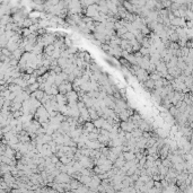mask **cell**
<instances>
[{"mask_svg": "<svg viewBox=\"0 0 193 193\" xmlns=\"http://www.w3.org/2000/svg\"><path fill=\"white\" fill-rule=\"evenodd\" d=\"M123 158H124V160H131V159H135V155L133 151H124L123 153Z\"/></svg>", "mask_w": 193, "mask_h": 193, "instance_id": "17", "label": "cell"}, {"mask_svg": "<svg viewBox=\"0 0 193 193\" xmlns=\"http://www.w3.org/2000/svg\"><path fill=\"white\" fill-rule=\"evenodd\" d=\"M120 38L123 40H127V41H129V42H131V41H133V40L135 39L133 33H131V32H125V33H124L123 35H121Z\"/></svg>", "mask_w": 193, "mask_h": 193, "instance_id": "15", "label": "cell"}, {"mask_svg": "<svg viewBox=\"0 0 193 193\" xmlns=\"http://www.w3.org/2000/svg\"><path fill=\"white\" fill-rule=\"evenodd\" d=\"M43 96H44V90H41V89H36L35 92L32 93V97H35L38 101H41Z\"/></svg>", "mask_w": 193, "mask_h": 193, "instance_id": "16", "label": "cell"}, {"mask_svg": "<svg viewBox=\"0 0 193 193\" xmlns=\"http://www.w3.org/2000/svg\"><path fill=\"white\" fill-rule=\"evenodd\" d=\"M39 87H40V84L38 82V81H35L34 84H31V85H28V92L29 93H33V92H35L36 89H39Z\"/></svg>", "mask_w": 193, "mask_h": 193, "instance_id": "18", "label": "cell"}, {"mask_svg": "<svg viewBox=\"0 0 193 193\" xmlns=\"http://www.w3.org/2000/svg\"><path fill=\"white\" fill-rule=\"evenodd\" d=\"M97 137H98L97 132H89V133H87L88 140H97Z\"/></svg>", "mask_w": 193, "mask_h": 193, "instance_id": "23", "label": "cell"}, {"mask_svg": "<svg viewBox=\"0 0 193 193\" xmlns=\"http://www.w3.org/2000/svg\"><path fill=\"white\" fill-rule=\"evenodd\" d=\"M66 97H67V101L68 102H77L79 96H78V94L72 89V90H69V92H67L66 94Z\"/></svg>", "mask_w": 193, "mask_h": 193, "instance_id": "9", "label": "cell"}, {"mask_svg": "<svg viewBox=\"0 0 193 193\" xmlns=\"http://www.w3.org/2000/svg\"><path fill=\"white\" fill-rule=\"evenodd\" d=\"M63 81H64V80L61 78V76H60L59 74H57V75H56V77H54V82H53V84H54V85H57V86H59V85H60V84H62Z\"/></svg>", "mask_w": 193, "mask_h": 193, "instance_id": "21", "label": "cell"}, {"mask_svg": "<svg viewBox=\"0 0 193 193\" xmlns=\"http://www.w3.org/2000/svg\"><path fill=\"white\" fill-rule=\"evenodd\" d=\"M139 52H140L142 56L149 54V48H146V46H140V49H139Z\"/></svg>", "mask_w": 193, "mask_h": 193, "instance_id": "22", "label": "cell"}, {"mask_svg": "<svg viewBox=\"0 0 193 193\" xmlns=\"http://www.w3.org/2000/svg\"><path fill=\"white\" fill-rule=\"evenodd\" d=\"M80 184H81V183H80L78 180H76V178H72V177H71V180L69 181V185H70V192H71V191H74L75 189H77Z\"/></svg>", "mask_w": 193, "mask_h": 193, "instance_id": "12", "label": "cell"}, {"mask_svg": "<svg viewBox=\"0 0 193 193\" xmlns=\"http://www.w3.org/2000/svg\"><path fill=\"white\" fill-rule=\"evenodd\" d=\"M88 109V113H89V116H90V120L92 121H94V120H96V119H98L99 116H98V114H97L96 110L93 107V106H90V107H87Z\"/></svg>", "mask_w": 193, "mask_h": 193, "instance_id": "13", "label": "cell"}, {"mask_svg": "<svg viewBox=\"0 0 193 193\" xmlns=\"http://www.w3.org/2000/svg\"><path fill=\"white\" fill-rule=\"evenodd\" d=\"M56 101L58 102L59 106H60V105H66V104L68 103L66 95H64V94H61V93H58V94L56 95Z\"/></svg>", "mask_w": 193, "mask_h": 193, "instance_id": "10", "label": "cell"}, {"mask_svg": "<svg viewBox=\"0 0 193 193\" xmlns=\"http://www.w3.org/2000/svg\"><path fill=\"white\" fill-rule=\"evenodd\" d=\"M104 145H102L101 142H98L97 140H87L86 141V147L90 148V149H99L101 147H103Z\"/></svg>", "mask_w": 193, "mask_h": 193, "instance_id": "8", "label": "cell"}, {"mask_svg": "<svg viewBox=\"0 0 193 193\" xmlns=\"http://www.w3.org/2000/svg\"><path fill=\"white\" fill-rule=\"evenodd\" d=\"M54 51V45L53 44H48V45H44V49H43V53L46 54V56H52Z\"/></svg>", "mask_w": 193, "mask_h": 193, "instance_id": "11", "label": "cell"}, {"mask_svg": "<svg viewBox=\"0 0 193 193\" xmlns=\"http://www.w3.org/2000/svg\"><path fill=\"white\" fill-rule=\"evenodd\" d=\"M185 23H186V19L184 17H174L171 20V25H173L175 27H185Z\"/></svg>", "mask_w": 193, "mask_h": 193, "instance_id": "6", "label": "cell"}, {"mask_svg": "<svg viewBox=\"0 0 193 193\" xmlns=\"http://www.w3.org/2000/svg\"><path fill=\"white\" fill-rule=\"evenodd\" d=\"M75 78H76V76L74 75V72H70V74H68V77H67V80H68L69 82H72V81L75 80Z\"/></svg>", "mask_w": 193, "mask_h": 193, "instance_id": "24", "label": "cell"}, {"mask_svg": "<svg viewBox=\"0 0 193 193\" xmlns=\"http://www.w3.org/2000/svg\"><path fill=\"white\" fill-rule=\"evenodd\" d=\"M96 190H97V192H102V193H104L105 192V188L102 185V184H99L98 186L96 188Z\"/></svg>", "mask_w": 193, "mask_h": 193, "instance_id": "25", "label": "cell"}, {"mask_svg": "<svg viewBox=\"0 0 193 193\" xmlns=\"http://www.w3.org/2000/svg\"><path fill=\"white\" fill-rule=\"evenodd\" d=\"M137 127L135 125V123L131 120H127V121H120V129L125 131V132H131L133 129H135Z\"/></svg>", "mask_w": 193, "mask_h": 193, "instance_id": "3", "label": "cell"}, {"mask_svg": "<svg viewBox=\"0 0 193 193\" xmlns=\"http://www.w3.org/2000/svg\"><path fill=\"white\" fill-rule=\"evenodd\" d=\"M156 71H158V72L162 74V78L167 74V67H166V63H165L163 60H160V61L156 64Z\"/></svg>", "mask_w": 193, "mask_h": 193, "instance_id": "7", "label": "cell"}, {"mask_svg": "<svg viewBox=\"0 0 193 193\" xmlns=\"http://www.w3.org/2000/svg\"><path fill=\"white\" fill-rule=\"evenodd\" d=\"M104 121H105V119H104V117H102V116H99L98 119L94 120V121H92V122H93V124H94V127H95V128L101 129V128H102V125H103V123H104Z\"/></svg>", "mask_w": 193, "mask_h": 193, "instance_id": "14", "label": "cell"}, {"mask_svg": "<svg viewBox=\"0 0 193 193\" xmlns=\"http://www.w3.org/2000/svg\"><path fill=\"white\" fill-rule=\"evenodd\" d=\"M78 162H79V164L81 165V167H85V168H89V170H92V168L95 166L94 160H93L90 157H88V156H84V155H81V156L79 157Z\"/></svg>", "mask_w": 193, "mask_h": 193, "instance_id": "1", "label": "cell"}, {"mask_svg": "<svg viewBox=\"0 0 193 193\" xmlns=\"http://www.w3.org/2000/svg\"><path fill=\"white\" fill-rule=\"evenodd\" d=\"M59 160H60L62 164H64V165H66V164H68V163H69L71 159H70V158H69L67 155H62L61 157H59Z\"/></svg>", "mask_w": 193, "mask_h": 193, "instance_id": "20", "label": "cell"}, {"mask_svg": "<svg viewBox=\"0 0 193 193\" xmlns=\"http://www.w3.org/2000/svg\"><path fill=\"white\" fill-rule=\"evenodd\" d=\"M85 14L87 17H90L93 18L94 16H96L99 14V10H98V5L97 3H93L90 6H88L86 9H85Z\"/></svg>", "mask_w": 193, "mask_h": 193, "instance_id": "4", "label": "cell"}, {"mask_svg": "<svg viewBox=\"0 0 193 193\" xmlns=\"http://www.w3.org/2000/svg\"><path fill=\"white\" fill-rule=\"evenodd\" d=\"M98 1H99V0H94V2H95V3H97Z\"/></svg>", "mask_w": 193, "mask_h": 193, "instance_id": "27", "label": "cell"}, {"mask_svg": "<svg viewBox=\"0 0 193 193\" xmlns=\"http://www.w3.org/2000/svg\"><path fill=\"white\" fill-rule=\"evenodd\" d=\"M135 79L139 81V82H143V81H146L147 79H149V74H148V71L146 70V69H142V68H139L137 71L135 72Z\"/></svg>", "mask_w": 193, "mask_h": 193, "instance_id": "2", "label": "cell"}, {"mask_svg": "<svg viewBox=\"0 0 193 193\" xmlns=\"http://www.w3.org/2000/svg\"><path fill=\"white\" fill-rule=\"evenodd\" d=\"M142 130H140L139 128H135V129H133L132 131H131V135H132V137H135V138H139V137H141L142 135Z\"/></svg>", "mask_w": 193, "mask_h": 193, "instance_id": "19", "label": "cell"}, {"mask_svg": "<svg viewBox=\"0 0 193 193\" xmlns=\"http://www.w3.org/2000/svg\"><path fill=\"white\" fill-rule=\"evenodd\" d=\"M70 180H71V176H70L69 174L66 173V172H60V173L54 177L53 182H56V183H68Z\"/></svg>", "mask_w": 193, "mask_h": 193, "instance_id": "5", "label": "cell"}, {"mask_svg": "<svg viewBox=\"0 0 193 193\" xmlns=\"http://www.w3.org/2000/svg\"><path fill=\"white\" fill-rule=\"evenodd\" d=\"M54 71H56V74H60L61 71H62V69H61V67H59V66H57L54 69H53Z\"/></svg>", "mask_w": 193, "mask_h": 193, "instance_id": "26", "label": "cell"}]
</instances>
